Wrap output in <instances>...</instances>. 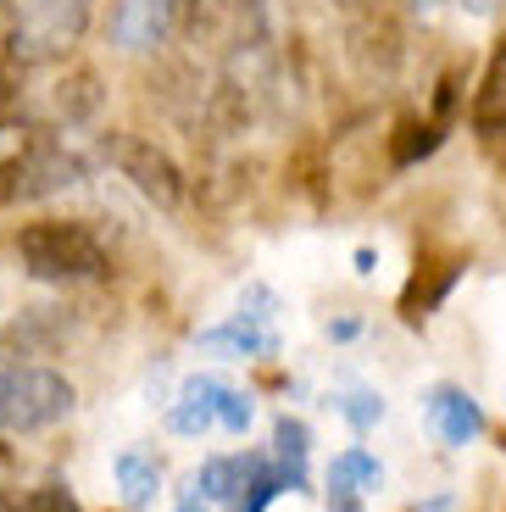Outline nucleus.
I'll return each instance as SVG.
<instances>
[{"mask_svg":"<svg viewBox=\"0 0 506 512\" xmlns=\"http://www.w3.org/2000/svg\"><path fill=\"white\" fill-rule=\"evenodd\" d=\"M73 384L51 368H0V429L34 435L73 412Z\"/></svg>","mask_w":506,"mask_h":512,"instance_id":"20e7f679","label":"nucleus"},{"mask_svg":"<svg viewBox=\"0 0 506 512\" xmlns=\"http://www.w3.org/2000/svg\"><path fill=\"white\" fill-rule=\"evenodd\" d=\"M384 485V468L373 451L351 446L329 462V496H362V490H379Z\"/></svg>","mask_w":506,"mask_h":512,"instance_id":"ddd939ff","label":"nucleus"},{"mask_svg":"<svg viewBox=\"0 0 506 512\" xmlns=\"http://www.w3.org/2000/svg\"><path fill=\"white\" fill-rule=\"evenodd\" d=\"M173 512H212V501L201 496V490L190 485V479H184V490H178V507Z\"/></svg>","mask_w":506,"mask_h":512,"instance_id":"a211bd4d","label":"nucleus"},{"mask_svg":"<svg viewBox=\"0 0 506 512\" xmlns=\"http://www.w3.org/2000/svg\"><path fill=\"white\" fill-rule=\"evenodd\" d=\"M429 429L445 446H473L484 435V407L468 390H456V384H434L429 390Z\"/></svg>","mask_w":506,"mask_h":512,"instance_id":"0eeeda50","label":"nucleus"},{"mask_svg":"<svg viewBox=\"0 0 506 512\" xmlns=\"http://www.w3.org/2000/svg\"><path fill=\"white\" fill-rule=\"evenodd\" d=\"M473 128L484 134V145L506 140V39L495 45L490 67H484V84L473 90Z\"/></svg>","mask_w":506,"mask_h":512,"instance_id":"9d476101","label":"nucleus"},{"mask_svg":"<svg viewBox=\"0 0 506 512\" xmlns=\"http://www.w3.org/2000/svg\"><path fill=\"white\" fill-rule=\"evenodd\" d=\"M12 90H17V67H12V56L0 51V106L12 101Z\"/></svg>","mask_w":506,"mask_h":512,"instance_id":"6ab92c4d","label":"nucleus"},{"mask_svg":"<svg viewBox=\"0 0 506 512\" xmlns=\"http://www.w3.org/2000/svg\"><path fill=\"white\" fill-rule=\"evenodd\" d=\"M256 418L251 396L234 390L228 379L217 373H190V379L178 384V401L167 407V429L173 435H206V429H228V435H245Z\"/></svg>","mask_w":506,"mask_h":512,"instance_id":"7ed1b4c3","label":"nucleus"},{"mask_svg":"<svg viewBox=\"0 0 506 512\" xmlns=\"http://www.w3.org/2000/svg\"><path fill=\"white\" fill-rule=\"evenodd\" d=\"M279 490H284L279 468H273L267 457H256V468H251V479H245V490H240V501H234V512H267Z\"/></svg>","mask_w":506,"mask_h":512,"instance_id":"2eb2a0df","label":"nucleus"},{"mask_svg":"<svg viewBox=\"0 0 506 512\" xmlns=\"http://www.w3.org/2000/svg\"><path fill=\"white\" fill-rule=\"evenodd\" d=\"M178 0H117L112 12V39L123 51H151L156 39L173 28Z\"/></svg>","mask_w":506,"mask_h":512,"instance_id":"1a4fd4ad","label":"nucleus"},{"mask_svg":"<svg viewBox=\"0 0 506 512\" xmlns=\"http://www.w3.org/2000/svg\"><path fill=\"white\" fill-rule=\"evenodd\" d=\"M89 23V0H23L17 12V39L12 56L23 62H45V56L67 51Z\"/></svg>","mask_w":506,"mask_h":512,"instance_id":"39448f33","label":"nucleus"},{"mask_svg":"<svg viewBox=\"0 0 506 512\" xmlns=\"http://www.w3.org/2000/svg\"><path fill=\"white\" fill-rule=\"evenodd\" d=\"M329 512H362V501L356 496H329Z\"/></svg>","mask_w":506,"mask_h":512,"instance_id":"aec40b11","label":"nucleus"},{"mask_svg":"<svg viewBox=\"0 0 506 512\" xmlns=\"http://www.w3.org/2000/svg\"><path fill=\"white\" fill-rule=\"evenodd\" d=\"M23 512H78V501L67 485H39L23 496Z\"/></svg>","mask_w":506,"mask_h":512,"instance_id":"f3484780","label":"nucleus"},{"mask_svg":"<svg viewBox=\"0 0 506 512\" xmlns=\"http://www.w3.org/2000/svg\"><path fill=\"white\" fill-rule=\"evenodd\" d=\"M251 468H256V451L251 457H206L201 468H195L190 474V485L201 490L206 501H228V507H234V501H240V490H245V479H251Z\"/></svg>","mask_w":506,"mask_h":512,"instance_id":"f8f14e48","label":"nucleus"},{"mask_svg":"<svg viewBox=\"0 0 506 512\" xmlns=\"http://www.w3.org/2000/svg\"><path fill=\"white\" fill-rule=\"evenodd\" d=\"M273 462H279L284 490H306V485H312V474H306V462H312V429H306L301 418H290V412L273 423Z\"/></svg>","mask_w":506,"mask_h":512,"instance_id":"9b49d317","label":"nucleus"},{"mask_svg":"<svg viewBox=\"0 0 506 512\" xmlns=\"http://www.w3.org/2000/svg\"><path fill=\"white\" fill-rule=\"evenodd\" d=\"M201 351H217V357H279V329H273V318L234 312L228 323L201 334Z\"/></svg>","mask_w":506,"mask_h":512,"instance_id":"6e6552de","label":"nucleus"},{"mask_svg":"<svg viewBox=\"0 0 506 512\" xmlns=\"http://www.w3.org/2000/svg\"><path fill=\"white\" fill-rule=\"evenodd\" d=\"M84 162L56 145V134L0 117V201H39L78 184Z\"/></svg>","mask_w":506,"mask_h":512,"instance_id":"f257e3e1","label":"nucleus"},{"mask_svg":"<svg viewBox=\"0 0 506 512\" xmlns=\"http://www.w3.org/2000/svg\"><path fill=\"white\" fill-rule=\"evenodd\" d=\"M17 256L45 284H84V279H101L106 273V245L84 223H62V218L28 223L17 234Z\"/></svg>","mask_w":506,"mask_h":512,"instance_id":"f03ea898","label":"nucleus"},{"mask_svg":"<svg viewBox=\"0 0 506 512\" xmlns=\"http://www.w3.org/2000/svg\"><path fill=\"white\" fill-rule=\"evenodd\" d=\"M117 485H123L128 507H151L156 490H162V462L151 451H123L117 457Z\"/></svg>","mask_w":506,"mask_h":512,"instance_id":"4468645a","label":"nucleus"},{"mask_svg":"<svg viewBox=\"0 0 506 512\" xmlns=\"http://www.w3.org/2000/svg\"><path fill=\"white\" fill-rule=\"evenodd\" d=\"M0 462H6V446H0Z\"/></svg>","mask_w":506,"mask_h":512,"instance_id":"412c9836","label":"nucleus"},{"mask_svg":"<svg viewBox=\"0 0 506 512\" xmlns=\"http://www.w3.org/2000/svg\"><path fill=\"white\" fill-rule=\"evenodd\" d=\"M334 407H340L345 418L356 423V429H373V423L384 418V401L373 396V390H351V396H340V401H334Z\"/></svg>","mask_w":506,"mask_h":512,"instance_id":"dca6fc26","label":"nucleus"},{"mask_svg":"<svg viewBox=\"0 0 506 512\" xmlns=\"http://www.w3.org/2000/svg\"><path fill=\"white\" fill-rule=\"evenodd\" d=\"M106 151H112V162L123 167V179H134V184H140V195H151L156 206H178V190H184V184H178V167L167 162V156L156 151L151 140L117 134V140L106 145Z\"/></svg>","mask_w":506,"mask_h":512,"instance_id":"423d86ee","label":"nucleus"}]
</instances>
